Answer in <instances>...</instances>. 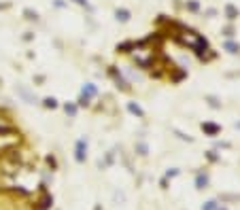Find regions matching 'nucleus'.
Masks as SVG:
<instances>
[{
  "mask_svg": "<svg viewBox=\"0 0 240 210\" xmlns=\"http://www.w3.org/2000/svg\"><path fill=\"white\" fill-rule=\"evenodd\" d=\"M45 108H58V100L55 98H45Z\"/></svg>",
  "mask_w": 240,
  "mask_h": 210,
  "instance_id": "9b49d317",
  "label": "nucleus"
},
{
  "mask_svg": "<svg viewBox=\"0 0 240 210\" xmlns=\"http://www.w3.org/2000/svg\"><path fill=\"white\" fill-rule=\"evenodd\" d=\"M77 4H87V0H75Z\"/></svg>",
  "mask_w": 240,
  "mask_h": 210,
  "instance_id": "f3484780",
  "label": "nucleus"
},
{
  "mask_svg": "<svg viewBox=\"0 0 240 210\" xmlns=\"http://www.w3.org/2000/svg\"><path fill=\"white\" fill-rule=\"evenodd\" d=\"M215 204H217V202H208V206H206L204 210H215Z\"/></svg>",
  "mask_w": 240,
  "mask_h": 210,
  "instance_id": "dca6fc26",
  "label": "nucleus"
},
{
  "mask_svg": "<svg viewBox=\"0 0 240 210\" xmlns=\"http://www.w3.org/2000/svg\"><path fill=\"white\" fill-rule=\"evenodd\" d=\"M108 77L115 81V85H117L119 89H121V91H130V83H128V81L121 77V72H119V70H117L115 66H111V68H108Z\"/></svg>",
  "mask_w": 240,
  "mask_h": 210,
  "instance_id": "f257e3e1",
  "label": "nucleus"
},
{
  "mask_svg": "<svg viewBox=\"0 0 240 210\" xmlns=\"http://www.w3.org/2000/svg\"><path fill=\"white\" fill-rule=\"evenodd\" d=\"M202 132L215 136V134H219V125H215V123H202Z\"/></svg>",
  "mask_w": 240,
  "mask_h": 210,
  "instance_id": "39448f33",
  "label": "nucleus"
},
{
  "mask_svg": "<svg viewBox=\"0 0 240 210\" xmlns=\"http://www.w3.org/2000/svg\"><path fill=\"white\" fill-rule=\"evenodd\" d=\"M128 108H130V112H132V115H138V117H145V110H142V108H140L138 104H134V102H130V104H128Z\"/></svg>",
  "mask_w": 240,
  "mask_h": 210,
  "instance_id": "423d86ee",
  "label": "nucleus"
},
{
  "mask_svg": "<svg viewBox=\"0 0 240 210\" xmlns=\"http://www.w3.org/2000/svg\"><path fill=\"white\" fill-rule=\"evenodd\" d=\"M136 151H138V155L145 157V155H147V144H145V142H138V144H136Z\"/></svg>",
  "mask_w": 240,
  "mask_h": 210,
  "instance_id": "f8f14e48",
  "label": "nucleus"
},
{
  "mask_svg": "<svg viewBox=\"0 0 240 210\" xmlns=\"http://www.w3.org/2000/svg\"><path fill=\"white\" fill-rule=\"evenodd\" d=\"M96 93H98V89H96V85H85L83 87V96H87V98H91V96H96Z\"/></svg>",
  "mask_w": 240,
  "mask_h": 210,
  "instance_id": "0eeeda50",
  "label": "nucleus"
},
{
  "mask_svg": "<svg viewBox=\"0 0 240 210\" xmlns=\"http://www.w3.org/2000/svg\"><path fill=\"white\" fill-rule=\"evenodd\" d=\"M115 17H117V21L126 23V21H130V11L128 9H117L115 11Z\"/></svg>",
  "mask_w": 240,
  "mask_h": 210,
  "instance_id": "20e7f679",
  "label": "nucleus"
},
{
  "mask_svg": "<svg viewBox=\"0 0 240 210\" xmlns=\"http://www.w3.org/2000/svg\"><path fill=\"white\" fill-rule=\"evenodd\" d=\"M206 182H208V178H206V176L200 172V174H198V178H196V185H198V189H204V187H206Z\"/></svg>",
  "mask_w": 240,
  "mask_h": 210,
  "instance_id": "6e6552de",
  "label": "nucleus"
},
{
  "mask_svg": "<svg viewBox=\"0 0 240 210\" xmlns=\"http://www.w3.org/2000/svg\"><path fill=\"white\" fill-rule=\"evenodd\" d=\"M23 13H26V19H34V21L38 19V13H36V11H30V9H26Z\"/></svg>",
  "mask_w": 240,
  "mask_h": 210,
  "instance_id": "ddd939ff",
  "label": "nucleus"
},
{
  "mask_svg": "<svg viewBox=\"0 0 240 210\" xmlns=\"http://www.w3.org/2000/svg\"><path fill=\"white\" fill-rule=\"evenodd\" d=\"M185 7H187V9H189V11H198V9H200V4H198V2H196V0H191V2H187V4H185Z\"/></svg>",
  "mask_w": 240,
  "mask_h": 210,
  "instance_id": "4468645a",
  "label": "nucleus"
},
{
  "mask_svg": "<svg viewBox=\"0 0 240 210\" xmlns=\"http://www.w3.org/2000/svg\"><path fill=\"white\" fill-rule=\"evenodd\" d=\"M75 157H77V161H79V163H83V161H85V157H87V142H85L83 138L77 142V155H75Z\"/></svg>",
  "mask_w": 240,
  "mask_h": 210,
  "instance_id": "f03ea898",
  "label": "nucleus"
},
{
  "mask_svg": "<svg viewBox=\"0 0 240 210\" xmlns=\"http://www.w3.org/2000/svg\"><path fill=\"white\" fill-rule=\"evenodd\" d=\"M51 204H53V200H51L49 195H45V197L40 200V210H47V208H49Z\"/></svg>",
  "mask_w": 240,
  "mask_h": 210,
  "instance_id": "9d476101",
  "label": "nucleus"
},
{
  "mask_svg": "<svg viewBox=\"0 0 240 210\" xmlns=\"http://www.w3.org/2000/svg\"><path fill=\"white\" fill-rule=\"evenodd\" d=\"M136 49V42L128 40V42H121V45H117V53H132Z\"/></svg>",
  "mask_w": 240,
  "mask_h": 210,
  "instance_id": "7ed1b4c3",
  "label": "nucleus"
},
{
  "mask_svg": "<svg viewBox=\"0 0 240 210\" xmlns=\"http://www.w3.org/2000/svg\"><path fill=\"white\" fill-rule=\"evenodd\" d=\"M93 210H102V208H100V206H96V208H93Z\"/></svg>",
  "mask_w": 240,
  "mask_h": 210,
  "instance_id": "a211bd4d",
  "label": "nucleus"
},
{
  "mask_svg": "<svg viewBox=\"0 0 240 210\" xmlns=\"http://www.w3.org/2000/svg\"><path fill=\"white\" fill-rule=\"evenodd\" d=\"M64 110H66V115L75 117V115H77V104H73V102H70V104H66V106H64Z\"/></svg>",
  "mask_w": 240,
  "mask_h": 210,
  "instance_id": "1a4fd4ad",
  "label": "nucleus"
},
{
  "mask_svg": "<svg viewBox=\"0 0 240 210\" xmlns=\"http://www.w3.org/2000/svg\"><path fill=\"white\" fill-rule=\"evenodd\" d=\"M225 11H227V15H230V19H234V15H236V11H234V7H227Z\"/></svg>",
  "mask_w": 240,
  "mask_h": 210,
  "instance_id": "2eb2a0df",
  "label": "nucleus"
}]
</instances>
